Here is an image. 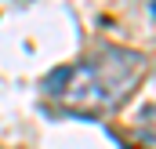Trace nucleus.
Returning <instances> with one entry per match:
<instances>
[{
	"instance_id": "f257e3e1",
	"label": "nucleus",
	"mask_w": 156,
	"mask_h": 149,
	"mask_svg": "<svg viewBox=\"0 0 156 149\" xmlns=\"http://www.w3.org/2000/svg\"><path fill=\"white\" fill-rule=\"evenodd\" d=\"M145 69H149V58L142 51L102 47L94 55H83L80 62L51 69L40 87L58 109L73 113V116H102V113L116 109L138 87Z\"/></svg>"
},
{
	"instance_id": "7ed1b4c3",
	"label": "nucleus",
	"mask_w": 156,
	"mask_h": 149,
	"mask_svg": "<svg viewBox=\"0 0 156 149\" xmlns=\"http://www.w3.org/2000/svg\"><path fill=\"white\" fill-rule=\"evenodd\" d=\"M153 15H156V7H153Z\"/></svg>"
},
{
	"instance_id": "f03ea898",
	"label": "nucleus",
	"mask_w": 156,
	"mask_h": 149,
	"mask_svg": "<svg viewBox=\"0 0 156 149\" xmlns=\"http://www.w3.org/2000/svg\"><path fill=\"white\" fill-rule=\"evenodd\" d=\"M142 138H145L149 146H156V102L145 109V120H142Z\"/></svg>"
}]
</instances>
